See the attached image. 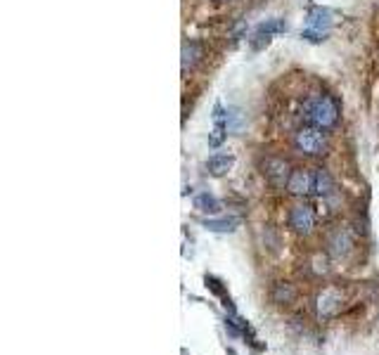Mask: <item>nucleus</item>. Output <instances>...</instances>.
<instances>
[{"instance_id":"1","label":"nucleus","mask_w":379,"mask_h":355,"mask_svg":"<svg viewBox=\"0 0 379 355\" xmlns=\"http://www.w3.org/2000/svg\"><path fill=\"white\" fill-rule=\"evenodd\" d=\"M306 118L311 126H318L323 131L337 126L339 121V105L334 98L329 95H320V98H313L306 105Z\"/></svg>"},{"instance_id":"2","label":"nucleus","mask_w":379,"mask_h":355,"mask_svg":"<svg viewBox=\"0 0 379 355\" xmlns=\"http://www.w3.org/2000/svg\"><path fill=\"white\" fill-rule=\"evenodd\" d=\"M294 147L306 157H323L327 152V136L318 126H303L294 136Z\"/></svg>"},{"instance_id":"3","label":"nucleus","mask_w":379,"mask_h":355,"mask_svg":"<svg viewBox=\"0 0 379 355\" xmlns=\"http://www.w3.org/2000/svg\"><path fill=\"white\" fill-rule=\"evenodd\" d=\"M341 301H344L341 289H337V287L323 289V292L318 294V299H316V313H318L320 320H329V317L337 315L339 308H341Z\"/></svg>"},{"instance_id":"4","label":"nucleus","mask_w":379,"mask_h":355,"mask_svg":"<svg viewBox=\"0 0 379 355\" xmlns=\"http://www.w3.org/2000/svg\"><path fill=\"white\" fill-rule=\"evenodd\" d=\"M325 249L332 258H346L354 249V239H351V233L346 228H337L327 235L325 239Z\"/></svg>"},{"instance_id":"5","label":"nucleus","mask_w":379,"mask_h":355,"mask_svg":"<svg viewBox=\"0 0 379 355\" xmlns=\"http://www.w3.org/2000/svg\"><path fill=\"white\" fill-rule=\"evenodd\" d=\"M290 228L296 235H311L316 228V211L308 204H299L290 211Z\"/></svg>"},{"instance_id":"6","label":"nucleus","mask_w":379,"mask_h":355,"mask_svg":"<svg viewBox=\"0 0 379 355\" xmlns=\"http://www.w3.org/2000/svg\"><path fill=\"white\" fill-rule=\"evenodd\" d=\"M263 175L273 182L275 187H287V180L292 175V169L285 159L280 157H266L263 161Z\"/></svg>"},{"instance_id":"7","label":"nucleus","mask_w":379,"mask_h":355,"mask_svg":"<svg viewBox=\"0 0 379 355\" xmlns=\"http://www.w3.org/2000/svg\"><path fill=\"white\" fill-rule=\"evenodd\" d=\"M287 192L292 197H306V195H313V171H306V169H294L287 180Z\"/></svg>"},{"instance_id":"8","label":"nucleus","mask_w":379,"mask_h":355,"mask_svg":"<svg viewBox=\"0 0 379 355\" xmlns=\"http://www.w3.org/2000/svg\"><path fill=\"white\" fill-rule=\"evenodd\" d=\"M334 192V180L329 171L316 169L313 171V195L316 197H329Z\"/></svg>"},{"instance_id":"9","label":"nucleus","mask_w":379,"mask_h":355,"mask_svg":"<svg viewBox=\"0 0 379 355\" xmlns=\"http://www.w3.org/2000/svg\"><path fill=\"white\" fill-rule=\"evenodd\" d=\"M308 29H318V31H327L332 26V12L327 8H313L306 17Z\"/></svg>"},{"instance_id":"10","label":"nucleus","mask_w":379,"mask_h":355,"mask_svg":"<svg viewBox=\"0 0 379 355\" xmlns=\"http://www.w3.org/2000/svg\"><path fill=\"white\" fill-rule=\"evenodd\" d=\"M270 299H273V303H277V305L292 303V301L296 299L294 284L292 282H275L273 287H270Z\"/></svg>"},{"instance_id":"11","label":"nucleus","mask_w":379,"mask_h":355,"mask_svg":"<svg viewBox=\"0 0 379 355\" xmlns=\"http://www.w3.org/2000/svg\"><path fill=\"white\" fill-rule=\"evenodd\" d=\"M232 164H235L232 154H213V157L206 161V171H209L213 178H221L232 169Z\"/></svg>"},{"instance_id":"12","label":"nucleus","mask_w":379,"mask_h":355,"mask_svg":"<svg viewBox=\"0 0 379 355\" xmlns=\"http://www.w3.org/2000/svg\"><path fill=\"white\" fill-rule=\"evenodd\" d=\"M202 57V45L197 41H185L183 43V59H180V67H183V74H188Z\"/></svg>"},{"instance_id":"13","label":"nucleus","mask_w":379,"mask_h":355,"mask_svg":"<svg viewBox=\"0 0 379 355\" xmlns=\"http://www.w3.org/2000/svg\"><path fill=\"white\" fill-rule=\"evenodd\" d=\"M202 225H204L209 233H235L239 225V218H204L202 220Z\"/></svg>"},{"instance_id":"14","label":"nucleus","mask_w":379,"mask_h":355,"mask_svg":"<svg viewBox=\"0 0 379 355\" xmlns=\"http://www.w3.org/2000/svg\"><path fill=\"white\" fill-rule=\"evenodd\" d=\"M195 208L199 213H209V216H213V213L221 211V202H218L213 195H209V192H202V195L195 197Z\"/></svg>"},{"instance_id":"15","label":"nucleus","mask_w":379,"mask_h":355,"mask_svg":"<svg viewBox=\"0 0 379 355\" xmlns=\"http://www.w3.org/2000/svg\"><path fill=\"white\" fill-rule=\"evenodd\" d=\"M256 31H263V34H270V36H275V34H285V31H287V21H285V19H280V17L266 19V21H261V24L256 26Z\"/></svg>"},{"instance_id":"16","label":"nucleus","mask_w":379,"mask_h":355,"mask_svg":"<svg viewBox=\"0 0 379 355\" xmlns=\"http://www.w3.org/2000/svg\"><path fill=\"white\" fill-rule=\"evenodd\" d=\"M228 138V126H221V123H213V131L209 133V147L216 149L223 144V140Z\"/></svg>"},{"instance_id":"17","label":"nucleus","mask_w":379,"mask_h":355,"mask_svg":"<svg viewBox=\"0 0 379 355\" xmlns=\"http://www.w3.org/2000/svg\"><path fill=\"white\" fill-rule=\"evenodd\" d=\"M270 41H273V36L270 34H263V31H256V34L249 39V45H252V50H263V47L270 45Z\"/></svg>"},{"instance_id":"18","label":"nucleus","mask_w":379,"mask_h":355,"mask_svg":"<svg viewBox=\"0 0 379 355\" xmlns=\"http://www.w3.org/2000/svg\"><path fill=\"white\" fill-rule=\"evenodd\" d=\"M301 39L303 41H311V43H323L325 39H327V31H318V29H303L301 31Z\"/></svg>"},{"instance_id":"19","label":"nucleus","mask_w":379,"mask_h":355,"mask_svg":"<svg viewBox=\"0 0 379 355\" xmlns=\"http://www.w3.org/2000/svg\"><path fill=\"white\" fill-rule=\"evenodd\" d=\"M244 34H247V21H237L232 29V41L237 43L239 39H244Z\"/></svg>"},{"instance_id":"20","label":"nucleus","mask_w":379,"mask_h":355,"mask_svg":"<svg viewBox=\"0 0 379 355\" xmlns=\"http://www.w3.org/2000/svg\"><path fill=\"white\" fill-rule=\"evenodd\" d=\"M216 3H228V0H216Z\"/></svg>"}]
</instances>
